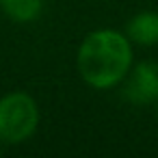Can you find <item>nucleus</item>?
Wrapping results in <instances>:
<instances>
[{"label":"nucleus","instance_id":"f257e3e1","mask_svg":"<svg viewBox=\"0 0 158 158\" xmlns=\"http://www.w3.org/2000/svg\"><path fill=\"white\" fill-rule=\"evenodd\" d=\"M76 65L89 87L113 89L132 67V41L113 28L93 31L80 41Z\"/></svg>","mask_w":158,"mask_h":158},{"label":"nucleus","instance_id":"f03ea898","mask_svg":"<svg viewBox=\"0 0 158 158\" xmlns=\"http://www.w3.org/2000/svg\"><path fill=\"white\" fill-rule=\"evenodd\" d=\"M39 126V106L33 95L11 91L0 98V143L20 145L28 141Z\"/></svg>","mask_w":158,"mask_h":158},{"label":"nucleus","instance_id":"7ed1b4c3","mask_svg":"<svg viewBox=\"0 0 158 158\" xmlns=\"http://www.w3.org/2000/svg\"><path fill=\"white\" fill-rule=\"evenodd\" d=\"M126 80V98L134 104H152L158 100V63L141 61L130 67Z\"/></svg>","mask_w":158,"mask_h":158},{"label":"nucleus","instance_id":"20e7f679","mask_svg":"<svg viewBox=\"0 0 158 158\" xmlns=\"http://www.w3.org/2000/svg\"><path fill=\"white\" fill-rule=\"evenodd\" d=\"M126 35L132 44L139 46H156L158 44V13L156 11H143L136 13L126 28Z\"/></svg>","mask_w":158,"mask_h":158},{"label":"nucleus","instance_id":"39448f33","mask_svg":"<svg viewBox=\"0 0 158 158\" xmlns=\"http://www.w3.org/2000/svg\"><path fill=\"white\" fill-rule=\"evenodd\" d=\"M5 15L18 24H26L39 18L44 0H0Z\"/></svg>","mask_w":158,"mask_h":158},{"label":"nucleus","instance_id":"423d86ee","mask_svg":"<svg viewBox=\"0 0 158 158\" xmlns=\"http://www.w3.org/2000/svg\"><path fill=\"white\" fill-rule=\"evenodd\" d=\"M156 119H158V100H156Z\"/></svg>","mask_w":158,"mask_h":158}]
</instances>
